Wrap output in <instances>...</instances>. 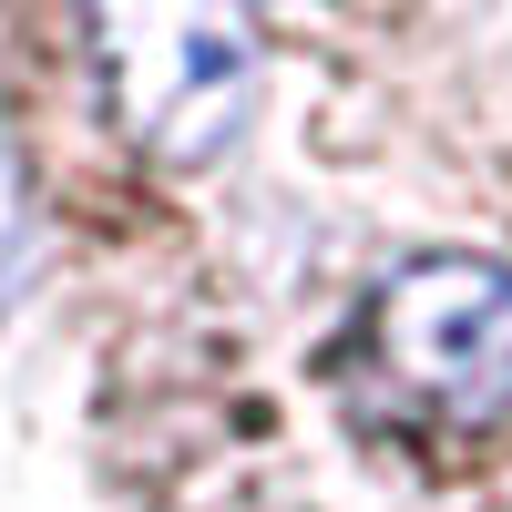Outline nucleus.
<instances>
[{
	"mask_svg": "<svg viewBox=\"0 0 512 512\" xmlns=\"http://www.w3.org/2000/svg\"><path fill=\"white\" fill-rule=\"evenodd\" d=\"M31 52H52V93H11L41 195L82 226L144 216L154 195L216 175L256 113V31L226 11H82V21H21Z\"/></svg>",
	"mask_w": 512,
	"mask_h": 512,
	"instance_id": "1",
	"label": "nucleus"
},
{
	"mask_svg": "<svg viewBox=\"0 0 512 512\" xmlns=\"http://www.w3.org/2000/svg\"><path fill=\"white\" fill-rule=\"evenodd\" d=\"M328 400L390 472L461 492L512 472V267L472 246L400 256L328 338Z\"/></svg>",
	"mask_w": 512,
	"mask_h": 512,
	"instance_id": "2",
	"label": "nucleus"
}]
</instances>
